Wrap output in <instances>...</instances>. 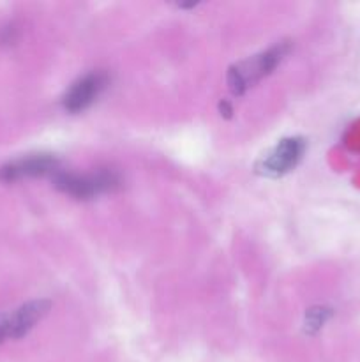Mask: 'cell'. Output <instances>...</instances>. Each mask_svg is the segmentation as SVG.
Listing matches in <instances>:
<instances>
[{
    "label": "cell",
    "mask_w": 360,
    "mask_h": 362,
    "mask_svg": "<svg viewBox=\"0 0 360 362\" xmlns=\"http://www.w3.org/2000/svg\"><path fill=\"white\" fill-rule=\"evenodd\" d=\"M53 182L64 193L73 194L76 198H90L95 197V194L115 189L120 184V180L113 172H99L90 173V175H73V173H66L59 170L53 175Z\"/></svg>",
    "instance_id": "1"
},
{
    "label": "cell",
    "mask_w": 360,
    "mask_h": 362,
    "mask_svg": "<svg viewBox=\"0 0 360 362\" xmlns=\"http://www.w3.org/2000/svg\"><path fill=\"white\" fill-rule=\"evenodd\" d=\"M282 55H284V48L279 46V48L268 49L263 55H258L254 59L246 60V62L233 67L228 74V83L232 87V90L235 94H242L246 88H249L251 85H254L261 78L267 76L277 66Z\"/></svg>",
    "instance_id": "2"
},
{
    "label": "cell",
    "mask_w": 360,
    "mask_h": 362,
    "mask_svg": "<svg viewBox=\"0 0 360 362\" xmlns=\"http://www.w3.org/2000/svg\"><path fill=\"white\" fill-rule=\"evenodd\" d=\"M46 300H34L18 308L13 313H0V343L6 339H20L48 313Z\"/></svg>",
    "instance_id": "3"
},
{
    "label": "cell",
    "mask_w": 360,
    "mask_h": 362,
    "mask_svg": "<svg viewBox=\"0 0 360 362\" xmlns=\"http://www.w3.org/2000/svg\"><path fill=\"white\" fill-rule=\"evenodd\" d=\"M304 152V144L296 138H289V140H282L281 144L275 145L260 163V172L265 175L277 177L282 173L289 172L293 166L299 163V159L302 158Z\"/></svg>",
    "instance_id": "4"
},
{
    "label": "cell",
    "mask_w": 360,
    "mask_h": 362,
    "mask_svg": "<svg viewBox=\"0 0 360 362\" xmlns=\"http://www.w3.org/2000/svg\"><path fill=\"white\" fill-rule=\"evenodd\" d=\"M106 76L102 73H92L78 80L64 95V108L67 112H80L95 101L99 94L104 90Z\"/></svg>",
    "instance_id": "5"
},
{
    "label": "cell",
    "mask_w": 360,
    "mask_h": 362,
    "mask_svg": "<svg viewBox=\"0 0 360 362\" xmlns=\"http://www.w3.org/2000/svg\"><path fill=\"white\" fill-rule=\"evenodd\" d=\"M59 172V163L49 156H34V158L20 159V161L9 163L0 168V180L4 182H14V180L25 179V177H39L46 173Z\"/></svg>",
    "instance_id": "6"
}]
</instances>
